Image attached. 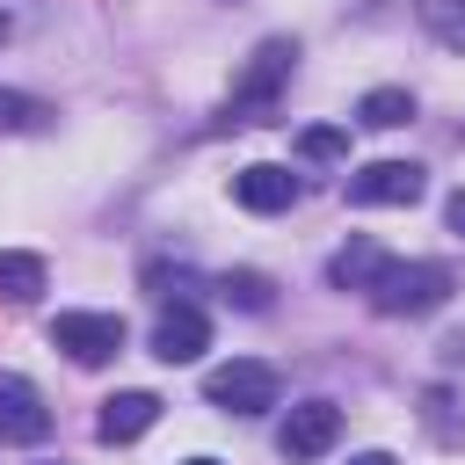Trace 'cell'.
Wrapping results in <instances>:
<instances>
[{"label":"cell","instance_id":"1","mask_svg":"<svg viewBox=\"0 0 465 465\" xmlns=\"http://www.w3.org/2000/svg\"><path fill=\"white\" fill-rule=\"evenodd\" d=\"M291 65H298V36H262L218 124H269V109H276V87L291 80Z\"/></svg>","mask_w":465,"mask_h":465},{"label":"cell","instance_id":"2","mask_svg":"<svg viewBox=\"0 0 465 465\" xmlns=\"http://www.w3.org/2000/svg\"><path fill=\"white\" fill-rule=\"evenodd\" d=\"M450 291H458V283H450L443 262H385L378 283H371L363 298H371L385 320H421V312H436Z\"/></svg>","mask_w":465,"mask_h":465},{"label":"cell","instance_id":"3","mask_svg":"<svg viewBox=\"0 0 465 465\" xmlns=\"http://www.w3.org/2000/svg\"><path fill=\"white\" fill-rule=\"evenodd\" d=\"M276 392H283V378H276V363H262V356H232V363H218V371L203 378V400L225 407V414H269Z\"/></svg>","mask_w":465,"mask_h":465},{"label":"cell","instance_id":"4","mask_svg":"<svg viewBox=\"0 0 465 465\" xmlns=\"http://www.w3.org/2000/svg\"><path fill=\"white\" fill-rule=\"evenodd\" d=\"M334 436H341V407H334V400H298V407L283 414V429H276V450H283L291 465H312V458L334 450Z\"/></svg>","mask_w":465,"mask_h":465},{"label":"cell","instance_id":"5","mask_svg":"<svg viewBox=\"0 0 465 465\" xmlns=\"http://www.w3.org/2000/svg\"><path fill=\"white\" fill-rule=\"evenodd\" d=\"M51 349H65L73 363H109L124 349V320L116 312H58L51 320Z\"/></svg>","mask_w":465,"mask_h":465},{"label":"cell","instance_id":"6","mask_svg":"<svg viewBox=\"0 0 465 465\" xmlns=\"http://www.w3.org/2000/svg\"><path fill=\"white\" fill-rule=\"evenodd\" d=\"M421 189H429V167H414V160H371L341 182L349 203H414Z\"/></svg>","mask_w":465,"mask_h":465},{"label":"cell","instance_id":"7","mask_svg":"<svg viewBox=\"0 0 465 465\" xmlns=\"http://www.w3.org/2000/svg\"><path fill=\"white\" fill-rule=\"evenodd\" d=\"M0 436L7 443H44L51 436V407L29 378H0Z\"/></svg>","mask_w":465,"mask_h":465},{"label":"cell","instance_id":"8","mask_svg":"<svg viewBox=\"0 0 465 465\" xmlns=\"http://www.w3.org/2000/svg\"><path fill=\"white\" fill-rule=\"evenodd\" d=\"M232 196H240V211H291L298 203V174L291 167H276V160H254V167H240L232 174Z\"/></svg>","mask_w":465,"mask_h":465},{"label":"cell","instance_id":"9","mask_svg":"<svg viewBox=\"0 0 465 465\" xmlns=\"http://www.w3.org/2000/svg\"><path fill=\"white\" fill-rule=\"evenodd\" d=\"M203 349H211V320H203L196 305H167L160 327H153V356H160V363H196Z\"/></svg>","mask_w":465,"mask_h":465},{"label":"cell","instance_id":"10","mask_svg":"<svg viewBox=\"0 0 465 465\" xmlns=\"http://www.w3.org/2000/svg\"><path fill=\"white\" fill-rule=\"evenodd\" d=\"M153 421H160V392H116V400H102L94 436H102V443H138Z\"/></svg>","mask_w":465,"mask_h":465},{"label":"cell","instance_id":"11","mask_svg":"<svg viewBox=\"0 0 465 465\" xmlns=\"http://www.w3.org/2000/svg\"><path fill=\"white\" fill-rule=\"evenodd\" d=\"M385 262H392V254H385L378 240H349V247H341V254L327 262V283H334V291H371Z\"/></svg>","mask_w":465,"mask_h":465},{"label":"cell","instance_id":"12","mask_svg":"<svg viewBox=\"0 0 465 465\" xmlns=\"http://www.w3.org/2000/svg\"><path fill=\"white\" fill-rule=\"evenodd\" d=\"M356 124H371V131H400V124H414V94H407V87H371V94L356 102Z\"/></svg>","mask_w":465,"mask_h":465},{"label":"cell","instance_id":"13","mask_svg":"<svg viewBox=\"0 0 465 465\" xmlns=\"http://www.w3.org/2000/svg\"><path fill=\"white\" fill-rule=\"evenodd\" d=\"M414 15H421V29H429L443 51L465 58V0H414Z\"/></svg>","mask_w":465,"mask_h":465},{"label":"cell","instance_id":"14","mask_svg":"<svg viewBox=\"0 0 465 465\" xmlns=\"http://www.w3.org/2000/svg\"><path fill=\"white\" fill-rule=\"evenodd\" d=\"M0 298H7V305L44 298V262H36V254H0Z\"/></svg>","mask_w":465,"mask_h":465},{"label":"cell","instance_id":"15","mask_svg":"<svg viewBox=\"0 0 465 465\" xmlns=\"http://www.w3.org/2000/svg\"><path fill=\"white\" fill-rule=\"evenodd\" d=\"M218 298L240 305V312H269V276L262 269H225L218 276Z\"/></svg>","mask_w":465,"mask_h":465},{"label":"cell","instance_id":"16","mask_svg":"<svg viewBox=\"0 0 465 465\" xmlns=\"http://www.w3.org/2000/svg\"><path fill=\"white\" fill-rule=\"evenodd\" d=\"M421 421H429V436H436L443 450H465V421L450 414V392H443V385L421 392Z\"/></svg>","mask_w":465,"mask_h":465},{"label":"cell","instance_id":"17","mask_svg":"<svg viewBox=\"0 0 465 465\" xmlns=\"http://www.w3.org/2000/svg\"><path fill=\"white\" fill-rule=\"evenodd\" d=\"M51 124V102H36V94H15V87H0V131H44Z\"/></svg>","mask_w":465,"mask_h":465},{"label":"cell","instance_id":"18","mask_svg":"<svg viewBox=\"0 0 465 465\" xmlns=\"http://www.w3.org/2000/svg\"><path fill=\"white\" fill-rule=\"evenodd\" d=\"M341 153H349V131H341V124H312V131H298V160H320V167H327V160H341Z\"/></svg>","mask_w":465,"mask_h":465},{"label":"cell","instance_id":"19","mask_svg":"<svg viewBox=\"0 0 465 465\" xmlns=\"http://www.w3.org/2000/svg\"><path fill=\"white\" fill-rule=\"evenodd\" d=\"M443 218H450V232H458V240H465V189H458V196H450V203H443Z\"/></svg>","mask_w":465,"mask_h":465},{"label":"cell","instance_id":"20","mask_svg":"<svg viewBox=\"0 0 465 465\" xmlns=\"http://www.w3.org/2000/svg\"><path fill=\"white\" fill-rule=\"evenodd\" d=\"M349 465H400L392 450H363V458H349Z\"/></svg>","mask_w":465,"mask_h":465},{"label":"cell","instance_id":"21","mask_svg":"<svg viewBox=\"0 0 465 465\" xmlns=\"http://www.w3.org/2000/svg\"><path fill=\"white\" fill-rule=\"evenodd\" d=\"M189 465H218V458H189Z\"/></svg>","mask_w":465,"mask_h":465},{"label":"cell","instance_id":"22","mask_svg":"<svg viewBox=\"0 0 465 465\" xmlns=\"http://www.w3.org/2000/svg\"><path fill=\"white\" fill-rule=\"evenodd\" d=\"M0 44H7V15H0Z\"/></svg>","mask_w":465,"mask_h":465}]
</instances>
